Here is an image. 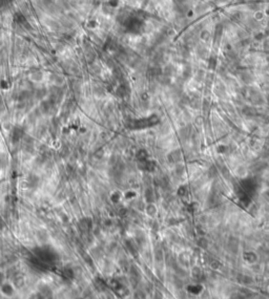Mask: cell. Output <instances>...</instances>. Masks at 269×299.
<instances>
[{"instance_id": "cell-3", "label": "cell", "mask_w": 269, "mask_h": 299, "mask_svg": "<svg viewBox=\"0 0 269 299\" xmlns=\"http://www.w3.org/2000/svg\"><path fill=\"white\" fill-rule=\"evenodd\" d=\"M213 39V35L211 34V32L207 27H204L199 32V40L200 42L204 43V44L208 45L209 42H211Z\"/></svg>"}, {"instance_id": "cell-4", "label": "cell", "mask_w": 269, "mask_h": 299, "mask_svg": "<svg viewBox=\"0 0 269 299\" xmlns=\"http://www.w3.org/2000/svg\"><path fill=\"white\" fill-rule=\"evenodd\" d=\"M252 17H253V20H255L257 22H261V21H263L264 19H265L266 15H265V12H263V11H261V10H258V11H254Z\"/></svg>"}, {"instance_id": "cell-1", "label": "cell", "mask_w": 269, "mask_h": 299, "mask_svg": "<svg viewBox=\"0 0 269 299\" xmlns=\"http://www.w3.org/2000/svg\"><path fill=\"white\" fill-rule=\"evenodd\" d=\"M233 177L239 181H245L248 180L251 177L250 169H249V165L245 162H240L237 163L235 166L231 168Z\"/></svg>"}, {"instance_id": "cell-2", "label": "cell", "mask_w": 269, "mask_h": 299, "mask_svg": "<svg viewBox=\"0 0 269 299\" xmlns=\"http://www.w3.org/2000/svg\"><path fill=\"white\" fill-rule=\"evenodd\" d=\"M0 294L4 298H13L16 294V289H15L13 283L5 281V282L0 285Z\"/></svg>"}]
</instances>
